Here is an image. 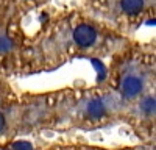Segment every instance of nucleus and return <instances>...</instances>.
I'll return each mask as SVG.
<instances>
[{
	"label": "nucleus",
	"instance_id": "obj_1",
	"mask_svg": "<svg viewBox=\"0 0 156 150\" xmlns=\"http://www.w3.org/2000/svg\"><path fill=\"white\" fill-rule=\"evenodd\" d=\"M142 89H144V81L139 75L129 73L122 81V92L125 97H136L142 92Z\"/></svg>",
	"mask_w": 156,
	"mask_h": 150
},
{
	"label": "nucleus",
	"instance_id": "obj_2",
	"mask_svg": "<svg viewBox=\"0 0 156 150\" xmlns=\"http://www.w3.org/2000/svg\"><path fill=\"white\" fill-rule=\"evenodd\" d=\"M73 39L80 47H89L97 39V31L89 25H80L73 31Z\"/></svg>",
	"mask_w": 156,
	"mask_h": 150
},
{
	"label": "nucleus",
	"instance_id": "obj_3",
	"mask_svg": "<svg viewBox=\"0 0 156 150\" xmlns=\"http://www.w3.org/2000/svg\"><path fill=\"white\" fill-rule=\"evenodd\" d=\"M120 6L126 14H137L144 8V0H120Z\"/></svg>",
	"mask_w": 156,
	"mask_h": 150
},
{
	"label": "nucleus",
	"instance_id": "obj_4",
	"mask_svg": "<svg viewBox=\"0 0 156 150\" xmlns=\"http://www.w3.org/2000/svg\"><path fill=\"white\" fill-rule=\"evenodd\" d=\"M87 114L94 119H98L105 114V105L100 98H94L92 102H89L87 105Z\"/></svg>",
	"mask_w": 156,
	"mask_h": 150
},
{
	"label": "nucleus",
	"instance_id": "obj_5",
	"mask_svg": "<svg viewBox=\"0 0 156 150\" xmlns=\"http://www.w3.org/2000/svg\"><path fill=\"white\" fill-rule=\"evenodd\" d=\"M142 109L147 114H153L154 112V97H147L144 102H142Z\"/></svg>",
	"mask_w": 156,
	"mask_h": 150
},
{
	"label": "nucleus",
	"instance_id": "obj_6",
	"mask_svg": "<svg viewBox=\"0 0 156 150\" xmlns=\"http://www.w3.org/2000/svg\"><path fill=\"white\" fill-rule=\"evenodd\" d=\"M11 48V41L5 36H0V53H5Z\"/></svg>",
	"mask_w": 156,
	"mask_h": 150
},
{
	"label": "nucleus",
	"instance_id": "obj_7",
	"mask_svg": "<svg viewBox=\"0 0 156 150\" xmlns=\"http://www.w3.org/2000/svg\"><path fill=\"white\" fill-rule=\"evenodd\" d=\"M12 148L14 150H33L31 144L27 142V141H17L14 145H12Z\"/></svg>",
	"mask_w": 156,
	"mask_h": 150
},
{
	"label": "nucleus",
	"instance_id": "obj_8",
	"mask_svg": "<svg viewBox=\"0 0 156 150\" xmlns=\"http://www.w3.org/2000/svg\"><path fill=\"white\" fill-rule=\"evenodd\" d=\"M3 128H5V116L0 112V131H2Z\"/></svg>",
	"mask_w": 156,
	"mask_h": 150
}]
</instances>
